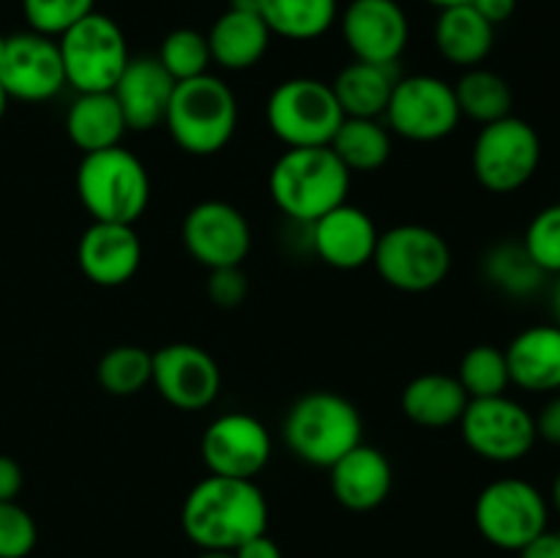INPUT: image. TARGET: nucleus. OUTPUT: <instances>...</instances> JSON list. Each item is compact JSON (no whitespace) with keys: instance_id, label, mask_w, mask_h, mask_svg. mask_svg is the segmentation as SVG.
Returning a JSON list of instances; mask_svg holds the SVG:
<instances>
[{"instance_id":"f257e3e1","label":"nucleus","mask_w":560,"mask_h":558,"mask_svg":"<svg viewBox=\"0 0 560 558\" xmlns=\"http://www.w3.org/2000/svg\"><path fill=\"white\" fill-rule=\"evenodd\" d=\"M180 528L200 550H235L252 536L266 534L268 501L255 479L211 474L186 496Z\"/></svg>"},{"instance_id":"f03ea898","label":"nucleus","mask_w":560,"mask_h":558,"mask_svg":"<svg viewBox=\"0 0 560 558\" xmlns=\"http://www.w3.org/2000/svg\"><path fill=\"white\" fill-rule=\"evenodd\" d=\"M350 175L328 146L288 148L268 173V195L284 217L312 224L348 202Z\"/></svg>"},{"instance_id":"7ed1b4c3","label":"nucleus","mask_w":560,"mask_h":558,"mask_svg":"<svg viewBox=\"0 0 560 558\" xmlns=\"http://www.w3.org/2000/svg\"><path fill=\"white\" fill-rule=\"evenodd\" d=\"M164 126L184 153L213 156L238 129V98L222 77L200 74L175 82Z\"/></svg>"},{"instance_id":"20e7f679","label":"nucleus","mask_w":560,"mask_h":558,"mask_svg":"<svg viewBox=\"0 0 560 558\" xmlns=\"http://www.w3.org/2000/svg\"><path fill=\"white\" fill-rule=\"evenodd\" d=\"M77 197L93 222L135 224L151 202V175L124 146L104 148L77 164Z\"/></svg>"},{"instance_id":"39448f33","label":"nucleus","mask_w":560,"mask_h":558,"mask_svg":"<svg viewBox=\"0 0 560 558\" xmlns=\"http://www.w3.org/2000/svg\"><path fill=\"white\" fill-rule=\"evenodd\" d=\"M284 443L306 465L331 468L361 443L364 421L359 408L337 392H310L284 416Z\"/></svg>"},{"instance_id":"423d86ee","label":"nucleus","mask_w":560,"mask_h":558,"mask_svg":"<svg viewBox=\"0 0 560 558\" xmlns=\"http://www.w3.org/2000/svg\"><path fill=\"white\" fill-rule=\"evenodd\" d=\"M345 120L331 85L315 77L279 82L266 102V124L288 148H323Z\"/></svg>"},{"instance_id":"0eeeda50","label":"nucleus","mask_w":560,"mask_h":558,"mask_svg":"<svg viewBox=\"0 0 560 558\" xmlns=\"http://www.w3.org/2000/svg\"><path fill=\"white\" fill-rule=\"evenodd\" d=\"M66 85L77 93H107L129 63V42L107 14H88L58 38Z\"/></svg>"},{"instance_id":"6e6552de","label":"nucleus","mask_w":560,"mask_h":558,"mask_svg":"<svg viewBox=\"0 0 560 558\" xmlns=\"http://www.w3.org/2000/svg\"><path fill=\"white\" fill-rule=\"evenodd\" d=\"M372 266L388 288L427 293L452 271V249L446 239L427 224H397L377 235Z\"/></svg>"},{"instance_id":"1a4fd4ad","label":"nucleus","mask_w":560,"mask_h":558,"mask_svg":"<svg viewBox=\"0 0 560 558\" xmlns=\"http://www.w3.org/2000/svg\"><path fill=\"white\" fill-rule=\"evenodd\" d=\"M541 164L539 131L517 115L481 126L470 151L476 181L492 195L523 189Z\"/></svg>"},{"instance_id":"9d476101","label":"nucleus","mask_w":560,"mask_h":558,"mask_svg":"<svg viewBox=\"0 0 560 558\" xmlns=\"http://www.w3.org/2000/svg\"><path fill=\"white\" fill-rule=\"evenodd\" d=\"M479 534L501 550L520 553L530 539L547 531L550 503L530 481L506 476L479 492L474 507Z\"/></svg>"},{"instance_id":"9b49d317","label":"nucleus","mask_w":560,"mask_h":558,"mask_svg":"<svg viewBox=\"0 0 560 558\" xmlns=\"http://www.w3.org/2000/svg\"><path fill=\"white\" fill-rule=\"evenodd\" d=\"M459 432L476 457L498 465L520 463L539 441L534 414L509 394L470 399L459 419Z\"/></svg>"},{"instance_id":"f8f14e48","label":"nucleus","mask_w":560,"mask_h":558,"mask_svg":"<svg viewBox=\"0 0 560 558\" xmlns=\"http://www.w3.org/2000/svg\"><path fill=\"white\" fill-rule=\"evenodd\" d=\"M388 131L410 142H438L459 126L457 96L452 82L435 74L399 77L383 113Z\"/></svg>"},{"instance_id":"ddd939ff","label":"nucleus","mask_w":560,"mask_h":558,"mask_svg":"<svg viewBox=\"0 0 560 558\" xmlns=\"http://www.w3.org/2000/svg\"><path fill=\"white\" fill-rule=\"evenodd\" d=\"M273 441L268 427L252 414H222L206 427L200 441L208 474L230 479H255L268 465Z\"/></svg>"},{"instance_id":"4468645a","label":"nucleus","mask_w":560,"mask_h":558,"mask_svg":"<svg viewBox=\"0 0 560 558\" xmlns=\"http://www.w3.org/2000/svg\"><path fill=\"white\" fill-rule=\"evenodd\" d=\"M153 388L178 410H206L222 392V370L206 348L170 342L153 350Z\"/></svg>"},{"instance_id":"2eb2a0df","label":"nucleus","mask_w":560,"mask_h":558,"mask_svg":"<svg viewBox=\"0 0 560 558\" xmlns=\"http://www.w3.org/2000/svg\"><path fill=\"white\" fill-rule=\"evenodd\" d=\"M180 241L208 271L241 266L252 249V228L241 208L224 200H202L184 217Z\"/></svg>"},{"instance_id":"dca6fc26","label":"nucleus","mask_w":560,"mask_h":558,"mask_svg":"<svg viewBox=\"0 0 560 558\" xmlns=\"http://www.w3.org/2000/svg\"><path fill=\"white\" fill-rule=\"evenodd\" d=\"M0 85L11 98H20V102H47L58 96L66 88L58 38L33 31L5 36Z\"/></svg>"},{"instance_id":"f3484780","label":"nucleus","mask_w":560,"mask_h":558,"mask_svg":"<svg viewBox=\"0 0 560 558\" xmlns=\"http://www.w3.org/2000/svg\"><path fill=\"white\" fill-rule=\"evenodd\" d=\"M342 36L355 60L397 66L410 38V22L397 0H350Z\"/></svg>"},{"instance_id":"a211bd4d","label":"nucleus","mask_w":560,"mask_h":558,"mask_svg":"<svg viewBox=\"0 0 560 558\" xmlns=\"http://www.w3.org/2000/svg\"><path fill=\"white\" fill-rule=\"evenodd\" d=\"M77 263L85 279L98 288H120L142 263V241L135 224L93 222L77 244Z\"/></svg>"},{"instance_id":"6ab92c4d","label":"nucleus","mask_w":560,"mask_h":558,"mask_svg":"<svg viewBox=\"0 0 560 558\" xmlns=\"http://www.w3.org/2000/svg\"><path fill=\"white\" fill-rule=\"evenodd\" d=\"M312 249L326 266L339 268V271H355L372 263L375 255L377 235L370 213L359 206L342 202L334 211L323 213L317 222L310 224Z\"/></svg>"},{"instance_id":"aec40b11","label":"nucleus","mask_w":560,"mask_h":558,"mask_svg":"<svg viewBox=\"0 0 560 558\" xmlns=\"http://www.w3.org/2000/svg\"><path fill=\"white\" fill-rule=\"evenodd\" d=\"M175 80L164 71L159 58H129L124 74L118 77L113 88V96L124 113L126 129L129 131H151L164 126L167 118L170 98H173Z\"/></svg>"},{"instance_id":"412c9836","label":"nucleus","mask_w":560,"mask_h":558,"mask_svg":"<svg viewBox=\"0 0 560 558\" xmlns=\"http://www.w3.org/2000/svg\"><path fill=\"white\" fill-rule=\"evenodd\" d=\"M331 492L350 512H372L388 498L394 470L381 449L361 441L331 465Z\"/></svg>"},{"instance_id":"4be33fe9","label":"nucleus","mask_w":560,"mask_h":558,"mask_svg":"<svg viewBox=\"0 0 560 558\" xmlns=\"http://www.w3.org/2000/svg\"><path fill=\"white\" fill-rule=\"evenodd\" d=\"M503 353L514 386L530 394L560 392V326L556 323L523 328Z\"/></svg>"},{"instance_id":"5701e85b","label":"nucleus","mask_w":560,"mask_h":558,"mask_svg":"<svg viewBox=\"0 0 560 558\" xmlns=\"http://www.w3.org/2000/svg\"><path fill=\"white\" fill-rule=\"evenodd\" d=\"M211 60L228 71H246L260 63L271 44V31L260 11L230 9L217 16L206 33Z\"/></svg>"},{"instance_id":"b1692460","label":"nucleus","mask_w":560,"mask_h":558,"mask_svg":"<svg viewBox=\"0 0 560 558\" xmlns=\"http://www.w3.org/2000/svg\"><path fill=\"white\" fill-rule=\"evenodd\" d=\"M468 403L470 397L465 394L463 383L457 381V375H446V372H424L413 377L399 397L402 414L413 425L430 427V430L459 425Z\"/></svg>"},{"instance_id":"393cba45","label":"nucleus","mask_w":560,"mask_h":558,"mask_svg":"<svg viewBox=\"0 0 560 558\" xmlns=\"http://www.w3.org/2000/svg\"><path fill=\"white\" fill-rule=\"evenodd\" d=\"M435 47L457 69H476L495 47V25L470 3L441 9L435 22Z\"/></svg>"},{"instance_id":"a878e982","label":"nucleus","mask_w":560,"mask_h":558,"mask_svg":"<svg viewBox=\"0 0 560 558\" xmlns=\"http://www.w3.org/2000/svg\"><path fill=\"white\" fill-rule=\"evenodd\" d=\"M399 80L397 66L353 60L331 82L345 118H383Z\"/></svg>"},{"instance_id":"bb28decb","label":"nucleus","mask_w":560,"mask_h":558,"mask_svg":"<svg viewBox=\"0 0 560 558\" xmlns=\"http://www.w3.org/2000/svg\"><path fill=\"white\" fill-rule=\"evenodd\" d=\"M126 131L129 129H126L124 113H120L113 91L77 93L66 113V135L82 156L120 146Z\"/></svg>"},{"instance_id":"cd10ccee","label":"nucleus","mask_w":560,"mask_h":558,"mask_svg":"<svg viewBox=\"0 0 560 558\" xmlns=\"http://www.w3.org/2000/svg\"><path fill=\"white\" fill-rule=\"evenodd\" d=\"M350 173H375L392 159V131L381 118H345L328 142Z\"/></svg>"},{"instance_id":"c85d7f7f","label":"nucleus","mask_w":560,"mask_h":558,"mask_svg":"<svg viewBox=\"0 0 560 558\" xmlns=\"http://www.w3.org/2000/svg\"><path fill=\"white\" fill-rule=\"evenodd\" d=\"M260 16L271 36L312 42L339 20V0H260Z\"/></svg>"},{"instance_id":"c756f323","label":"nucleus","mask_w":560,"mask_h":558,"mask_svg":"<svg viewBox=\"0 0 560 558\" xmlns=\"http://www.w3.org/2000/svg\"><path fill=\"white\" fill-rule=\"evenodd\" d=\"M454 96H457L459 115L481 126L512 115V88L498 71L485 69V66L465 69L463 77L454 82Z\"/></svg>"},{"instance_id":"7c9ffc66","label":"nucleus","mask_w":560,"mask_h":558,"mask_svg":"<svg viewBox=\"0 0 560 558\" xmlns=\"http://www.w3.org/2000/svg\"><path fill=\"white\" fill-rule=\"evenodd\" d=\"M481 271L492 288L514 295V299H528V295L539 293L547 282V274L536 266L523 241H501L492 246L485 255Z\"/></svg>"},{"instance_id":"2f4dec72","label":"nucleus","mask_w":560,"mask_h":558,"mask_svg":"<svg viewBox=\"0 0 560 558\" xmlns=\"http://www.w3.org/2000/svg\"><path fill=\"white\" fill-rule=\"evenodd\" d=\"M153 353L140 345H115L98 359L96 381L113 397H131L151 383Z\"/></svg>"},{"instance_id":"473e14b6","label":"nucleus","mask_w":560,"mask_h":558,"mask_svg":"<svg viewBox=\"0 0 560 558\" xmlns=\"http://www.w3.org/2000/svg\"><path fill=\"white\" fill-rule=\"evenodd\" d=\"M457 381L463 383L465 394L470 399L506 394V388L512 386L506 353L501 348H495V345H474L463 356V361H459Z\"/></svg>"},{"instance_id":"72a5a7b5","label":"nucleus","mask_w":560,"mask_h":558,"mask_svg":"<svg viewBox=\"0 0 560 558\" xmlns=\"http://www.w3.org/2000/svg\"><path fill=\"white\" fill-rule=\"evenodd\" d=\"M156 58L175 82L208 74V66L213 63L206 33L195 31V27H175V31H170L162 38V44H159Z\"/></svg>"},{"instance_id":"f704fd0d","label":"nucleus","mask_w":560,"mask_h":558,"mask_svg":"<svg viewBox=\"0 0 560 558\" xmlns=\"http://www.w3.org/2000/svg\"><path fill=\"white\" fill-rule=\"evenodd\" d=\"M93 11H96V0H22L27 31L49 38H60Z\"/></svg>"},{"instance_id":"c9c22d12","label":"nucleus","mask_w":560,"mask_h":558,"mask_svg":"<svg viewBox=\"0 0 560 558\" xmlns=\"http://www.w3.org/2000/svg\"><path fill=\"white\" fill-rule=\"evenodd\" d=\"M523 246L547 277L560 274V202L541 208L528 222Z\"/></svg>"},{"instance_id":"e433bc0d","label":"nucleus","mask_w":560,"mask_h":558,"mask_svg":"<svg viewBox=\"0 0 560 558\" xmlns=\"http://www.w3.org/2000/svg\"><path fill=\"white\" fill-rule=\"evenodd\" d=\"M38 542L36 520L16 501H0V558H27Z\"/></svg>"},{"instance_id":"4c0bfd02","label":"nucleus","mask_w":560,"mask_h":558,"mask_svg":"<svg viewBox=\"0 0 560 558\" xmlns=\"http://www.w3.org/2000/svg\"><path fill=\"white\" fill-rule=\"evenodd\" d=\"M208 299L222 310H233V306L244 304L246 293H249V282L241 266L230 268H213L208 277Z\"/></svg>"},{"instance_id":"58836bf2","label":"nucleus","mask_w":560,"mask_h":558,"mask_svg":"<svg viewBox=\"0 0 560 558\" xmlns=\"http://www.w3.org/2000/svg\"><path fill=\"white\" fill-rule=\"evenodd\" d=\"M536 419V435L541 441L552 443V446H560V392L552 394L550 399L545 403V408L539 410Z\"/></svg>"},{"instance_id":"ea45409f","label":"nucleus","mask_w":560,"mask_h":558,"mask_svg":"<svg viewBox=\"0 0 560 558\" xmlns=\"http://www.w3.org/2000/svg\"><path fill=\"white\" fill-rule=\"evenodd\" d=\"M22 481H25V476H22L20 463L9 454H0V501H16Z\"/></svg>"},{"instance_id":"a19ab883","label":"nucleus","mask_w":560,"mask_h":558,"mask_svg":"<svg viewBox=\"0 0 560 558\" xmlns=\"http://www.w3.org/2000/svg\"><path fill=\"white\" fill-rule=\"evenodd\" d=\"M520 558H560V534L558 531H541L536 539L520 550Z\"/></svg>"},{"instance_id":"79ce46f5","label":"nucleus","mask_w":560,"mask_h":558,"mask_svg":"<svg viewBox=\"0 0 560 558\" xmlns=\"http://www.w3.org/2000/svg\"><path fill=\"white\" fill-rule=\"evenodd\" d=\"M233 553L235 558H282V550H279V545L268 534L252 536L244 545L235 547Z\"/></svg>"},{"instance_id":"37998d69","label":"nucleus","mask_w":560,"mask_h":558,"mask_svg":"<svg viewBox=\"0 0 560 558\" xmlns=\"http://www.w3.org/2000/svg\"><path fill=\"white\" fill-rule=\"evenodd\" d=\"M470 5H474L490 25H501V22L512 20L514 11H517V0H470Z\"/></svg>"},{"instance_id":"c03bdc74","label":"nucleus","mask_w":560,"mask_h":558,"mask_svg":"<svg viewBox=\"0 0 560 558\" xmlns=\"http://www.w3.org/2000/svg\"><path fill=\"white\" fill-rule=\"evenodd\" d=\"M550 310H552V317H556V326H560V274L556 277V282H552V290H550Z\"/></svg>"},{"instance_id":"a18cd8bd","label":"nucleus","mask_w":560,"mask_h":558,"mask_svg":"<svg viewBox=\"0 0 560 558\" xmlns=\"http://www.w3.org/2000/svg\"><path fill=\"white\" fill-rule=\"evenodd\" d=\"M424 3L435 5V9L441 11V9H452V5H463V3H470V0H424Z\"/></svg>"},{"instance_id":"49530a36","label":"nucleus","mask_w":560,"mask_h":558,"mask_svg":"<svg viewBox=\"0 0 560 558\" xmlns=\"http://www.w3.org/2000/svg\"><path fill=\"white\" fill-rule=\"evenodd\" d=\"M197 558H235L233 550H202Z\"/></svg>"},{"instance_id":"de8ad7c7","label":"nucleus","mask_w":560,"mask_h":558,"mask_svg":"<svg viewBox=\"0 0 560 558\" xmlns=\"http://www.w3.org/2000/svg\"><path fill=\"white\" fill-rule=\"evenodd\" d=\"M552 507L560 514V470L556 474V481H552Z\"/></svg>"},{"instance_id":"09e8293b","label":"nucleus","mask_w":560,"mask_h":558,"mask_svg":"<svg viewBox=\"0 0 560 558\" xmlns=\"http://www.w3.org/2000/svg\"><path fill=\"white\" fill-rule=\"evenodd\" d=\"M9 102H11V96H9V93H5V88L0 85V120H3L5 109H9Z\"/></svg>"},{"instance_id":"8fccbe9b","label":"nucleus","mask_w":560,"mask_h":558,"mask_svg":"<svg viewBox=\"0 0 560 558\" xmlns=\"http://www.w3.org/2000/svg\"><path fill=\"white\" fill-rule=\"evenodd\" d=\"M3 55H5V36L0 33V63H3Z\"/></svg>"},{"instance_id":"3c124183","label":"nucleus","mask_w":560,"mask_h":558,"mask_svg":"<svg viewBox=\"0 0 560 558\" xmlns=\"http://www.w3.org/2000/svg\"><path fill=\"white\" fill-rule=\"evenodd\" d=\"M558 534H560V528H558Z\"/></svg>"}]
</instances>
